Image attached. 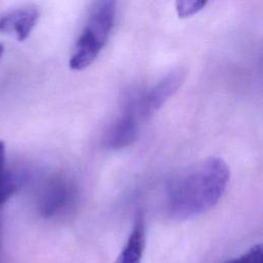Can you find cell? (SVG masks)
Here are the masks:
<instances>
[{
    "label": "cell",
    "instance_id": "cell-3",
    "mask_svg": "<svg viewBox=\"0 0 263 263\" xmlns=\"http://www.w3.org/2000/svg\"><path fill=\"white\" fill-rule=\"evenodd\" d=\"M185 78L186 71L183 68H176L166 73L142 96L138 105L139 116L148 118L156 113L177 92Z\"/></svg>",
    "mask_w": 263,
    "mask_h": 263
},
{
    "label": "cell",
    "instance_id": "cell-11",
    "mask_svg": "<svg viewBox=\"0 0 263 263\" xmlns=\"http://www.w3.org/2000/svg\"><path fill=\"white\" fill-rule=\"evenodd\" d=\"M3 51H4V47H3V45L0 43V59H1L2 54H3Z\"/></svg>",
    "mask_w": 263,
    "mask_h": 263
},
{
    "label": "cell",
    "instance_id": "cell-6",
    "mask_svg": "<svg viewBox=\"0 0 263 263\" xmlns=\"http://www.w3.org/2000/svg\"><path fill=\"white\" fill-rule=\"evenodd\" d=\"M138 133L137 117L133 111L126 110L107 132L105 144L113 150L125 148L137 139Z\"/></svg>",
    "mask_w": 263,
    "mask_h": 263
},
{
    "label": "cell",
    "instance_id": "cell-4",
    "mask_svg": "<svg viewBox=\"0 0 263 263\" xmlns=\"http://www.w3.org/2000/svg\"><path fill=\"white\" fill-rule=\"evenodd\" d=\"M76 191L71 182L64 179H52L43 188L39 197L38 210L42 217H57L72 208Z\"/></svg>",
    "mask_w": 263,
    "mask_h": 263
},
{
    "label": "cell",
    "instance_id": "cell-8",
    "mask_svg": "<svg viewBox=\"0 0 263 263\" xmlns=\"http://www.w3.org/2000/svg\"><path fill=\"white\" fill-rule=\"evenodd\" d=\"M5 153V144L0 141V206L10 198L17 187L14 177L6 170Z\"/></svg>",
    "mask_w": 263,
    "mask_h": 263
},
{
    "label": "cell",
    "instance_id": "cell-7",
    "mask_svg": "<svg viewBox=\"0 0 263 263\" xmlns=\"http://www.w3.org/2000/svg\"><path fill=\"white\" fill-rule=\"evenodd\" d=\"M145 248V222L142 215H138L133 230L114 263H142Z\"/></svg>",
    "mask_w": 263,
    "mask_h": 263
},
{
    "label": "cell",
    "instance_id": "cell-5",
    "mask_svg": "<svg viewBox=\"0 0 263 263\" xmlns=\"http://www.w3.org/2000/svg\"><path fill=\"white\" fill-rule=\"evenodd\" d=\"M39 15V10L33 6L14 9L0 17V34H13L16 40L24 41L36 26Z\"/></svg>",
    "mask_w": 263,
    "mask_h": 263
},
{
    "label": "cell",
    "instance_id": "cell-9",
    "mask_svg": "<svg viewBox=\"0 0 263 263\" xmlns=\"http://www.w3.org/2000/svg\"><path fill=\"white\" fill-rule=\"evenodd\" d=\"M206 1H196V0H187V1H177L176 10L179 17H188L198 11H200L205 5Z\"/></svg>",
    "mask_w": 263,
    "mask_h": 263
},
{
    "label": "cell",
    "instance_id": "cell-10",
    "mask_svg": "<svg viewBox=\"0 0 263 263\" xmlns=\"http://www.w3.org/2000/svg\"><path fill=\"white\" fill-rule=\"evenodd\" d=\"M224 263H263L262 245H256L241 256L232 260H228Z\"/></svg>",
    "mask_w": 263,
    "mask_h": 263
},
{
    "label": "cell",
    "instance_id": "cell-2",
    "mask_svg": "<svg viewBox=\"0 0 263 263\" xmlns=\"http://www.w3.org/2000/svg\"><path fill=\"white\" fill-rule=\"evenodd\" d=\"M115 16L114 1L106 0L95 4L70 57L69 66L72 70H83L97 60L111 35Z\"/></svg>",
    "mask_w": 263,
    "mask_h": 263
},
{
    "label": "cell",
    "instance_id": "cell-1",
    "mask_svg": "<svg viewBox=\"0 0 263 263\" xmlns=\"http://www.w3.org/2000/svg\"><path fill=\"white\" fill-rule=\"evenodd\" d=\"M230 177L227 163L212 156L177 174L166 187V210L177 220L196 217L215 206Z\"/></svg>",
    "mask_w": 263,
    "mask_h": 263
}]
</instances>
